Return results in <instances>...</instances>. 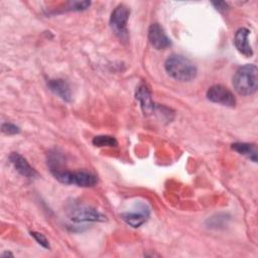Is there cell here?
Wrapping results in <instances>:
<instances>
[{
  "mask_svg": "<svg viewBox=\"0 0 258 258\" xmlns=\"http://www.w3.org/2000/svg\"><path fill=\"white\" fill-rule=\"evenodd\" d=\"M10 162L13 164L14 168L23 176L27 178H34L37 176L36 170L28 163V161L19 153L12 152L9 156Z\"/></svg>",
  "mask_w": 258,
  "mask_h": 258,
  "instance_id": "9",
  "label": "cell"
},
{
  "mask_svg": "<svg viewBox=\"0 0 258 258\" xmlns=\"http://www.w3.org/2000/svg\"><path fill=\"white\" fill-rule=\"evenodd\" d=\"M5 256H13L10 252H5V253H3L2 255H1V257H5Z\"/></svg>",
  "mask_w": 258,
  "mask_h": 258,
  "instance_id": "19",
  "label": "cell"
},
{
  "mask_svg": "<svg viewBox=\"0 0 258 258\" xmlns=\"http://www.w3.org/2000/svg\"><path fill=\"white\" fill-rule=\"evenodd\" d=\"M1 128H2V132L7 135H14V134H17L20 132L19 127H17L14 124H11V123H3Z\"/></svg>",
  "mask_w": 258,
  "mask_h": 258,
  "instance_id": "16",
  "label": "cell"
},
{
  "mask_svg": "<svg viewBox=\"0 0 258 258\" xmlns=\"http://www.w3.org/2000/svg\"><path fill=\"white\" fill-rule=\"evenodd\" d=\"M49 89L51 92H53L55 95H57L59 98H61L66 102H70L72 99V94L70 90L69 84L61 79H54L49 80L47 83Z\"/></svg>",
  "mask_w": 258,
  "mask_h": 258,
  "instance_id": "12",
  "label": "cell"
},
{
  "mask_svg": "<svg viewBox=\"0 0 258 258\" xmlns=\"http://www.w3.org/2000/svg\"><path fill=\"white\" fill-rule=\"evenodd\" d=\"M233 86L242 96L253 95L258 88V70L256 66L248 63L239 68L233 77Z\"/></svg>",
  "mask_w": 258,
  "mask_h": 258,
  "instance_id": "2",
  "label": "cell"
},
{
  "mask_svg": "<svg viewBox=\"0 0 258 258\" xmlns=\"http://www.w3.org/2000/svg\"><path fill=\"white\" fill-rule=\"evenodd\" d=\"M122 219L131 227L137 228L143 225L149 217V209L145 205H139L135 211L121 214Z\"/></svg>",
  "mask_w": 258,
  "mask_h": 258,
  "instance_id": "8",
  "label": "cell"
},
{
  "mask_svg": "<svg viewBox=\"0 0 258 258\" xmlns=\"http://www.w3.org/2000/svg\"><path fill=\"white\" fill-rule=\"evenodd\" d=\"M166 73L176 81L189 82L197 76L196 66L185 56L171 54L164 62Z\"/></svg>",
  "mask_w": 258,
  "mask_h": 258,
  "instance_id": "1",
  "label": "cell"
},
{
  "mask_svg": "<svg viewBox=\"0 0 258 258\" xmlns=\"http://www.w3.org/2000/svg\"><path fill=\"white\" fill-rule=\"evenodd\" d=\"M232 148L238 153L246 156L253 162H257V148L255 144H250L245 142H236L232 144Z\"/></svg>",
  "mask_w": 258,
  "mask_h": 258,
  "instance_id": "13",
  "label": "cell"
},
{
  "mask_svg": "<svg viewBox=\"0 0 258 258\" xmlns=\"http://www.w3.org/2000/svg\"><path fill=\"white\" fill-rule=\"evenodd\" d=\"M212 4L218 10H226L227 9V3L226 2H213Z\"/></svg>",
  "mask_w": 258,
  "mask_h": 258,
  "instance_id": "18",
  "label": "cell"
},
{
  "mask_svg": "<svg viewBox=\"0 0 258 258\" xmlns=\"http://www.w3.org/2000/svg\"><path fill=\"white\" fill-rule=\"evenodd\" d=\"M51 173L61 183L74 184L82 187L94 186L98 181L97 176L88 171H69L59 168L51 171Z\"/></svg>",
  "mask_w": 258,
  "mask_h": 258,
  "instance_id": "3",
  "label": "cell"
},
{
  "mask_svg": "<svg viewBox=\"0 0 258 258\" xmlns=\"http://www.w3.org/2000/svg\"><path fill=\"white\" fill-rule=\"evenodd\" d=\"M148 40L156 49H165L171 44L169 37L158 23H153L150 25L148 29Z\"/></svg>",
  "mask_w": 258,
  "mask_h": 258,
  "instance_id": "7",
  "label": "cell"
},
{
  "mask_svg": "<svg viewBox=\"0 0 258 258\" xmlns=\"http://www.w3.org/2000/svg\"><path fill=\"white\" fill-rule=\"evenodd\" d=\"M30 235L35 239V241L41 245L43 248H46L48 249L49 248V243L47 241V239L41 234V233H38V232H30Z\"/></svg>",
  "mask_w": 258,
  "mask_h": 258,
  "instance_id": "17",
  "label": "cell"
},
{
  "mask_svg": "<svg viewBox=\"0 0 258 258\" xmlns=\"http://www.w3.org/2000/svg\"><path fill=\"white\" fill-rule=\"evenodd\" d=\"M207 98L213 103L221 104L223 106L234 107L236 99L233 93L222 85H214L207 91Z\"/></svg>",
  "mask_w": 258,
  "mask_h": 258,
  "instance_id": "6",
  "label": "cell"
},
{
  "mask_svg": "<svg viewBox=\"0 0 258 258\" xmlns=\"http://www.w3.org/2000/svg\"><path fill=\"white\" fill-rule=\"evenodd\" d=\"M92 143L97 147H115L118 144L116 138L110 135L95 136L92 140Z\"/></svg>",
  "mask_w": 258,
  "mask_h": 258,
  "instance_id": "14",
  "label": "cell"
},
{
  "mask_svg": "<svg viewBox=\"0 0 258 258\" xmlns=\"http://www.w3.org/2000/svg\"><path fill=\"white\" fill-rule=\"evenodd\" d=\"M130 10L124 4H119L111 13L110 26L114 33L122 41L128 40V30L127 21L129 19Z\"/></svg>",
  "mask_w": 258,
  "mask_h": 258,
  "instance_id": "5",
  "label": "cell"
},
{
  "mask_svg": "<svg viewBox=\"0 0 258 258\" xmlns=\"http://www.w3.org/2000/svg\"><path fill=\"white\" fill-rule=\"evenodd\" d=\"M68 215L70 219L77 223L82 222H103L106 217L96 210L87 205L82 204H72L68 208Z\"/></svg>",
  "mask_w": 258,
  "mask_h": 258,
  "instance_id": "4",
  "label": "cell"
},
{
  "mask_svg": "<svg viewBox=\"0 0 258 258\" xmlns=\"http://www.w3.org/2000/svg\"><path fill=\"white\" fill-rule=\"evenodd\" d=\"M91 5L90 1H71L68 3L69 10H84L87 9Z\"/></svg>",
  "mask_w": 258,
  "mask_h": 258,
  "instance_id": "15",
  "label": "cell"
},
{
  "mask_svg": "<svg viewBox=\"0 0 258 258\" xmlns=\"http://www.w3.org/2000/svg\"><path fill=\"white\" fill-rule=\"evenodd\" d=\"M136 99L139 101L144 114H150L154 111V103L152 101L151 92L145 83H141L136 90Z\"/></svg>",
  "mask_w": 258,
  "mask_h": 258,
  "instance_id": "10",
  "label": "cell"
},
{
  "mask_svg": "<svg viewBox=\"0 0 258 258\" xmlns=\"http://www.w3.org/2000/svg\"><path fill=\"white\" fill-rule=\"evenodd\" d=\"M249 33H250L249 29L242 27L236 31L235 37H234V43L236 48L240 53H242L246 57H251L253 55V49L248 40Z\"/></svg>",
  "mask_w": 258,
  "mask_h": 258,
  "instance_id": "11",
  "label": "cell"
}]
</instances>
